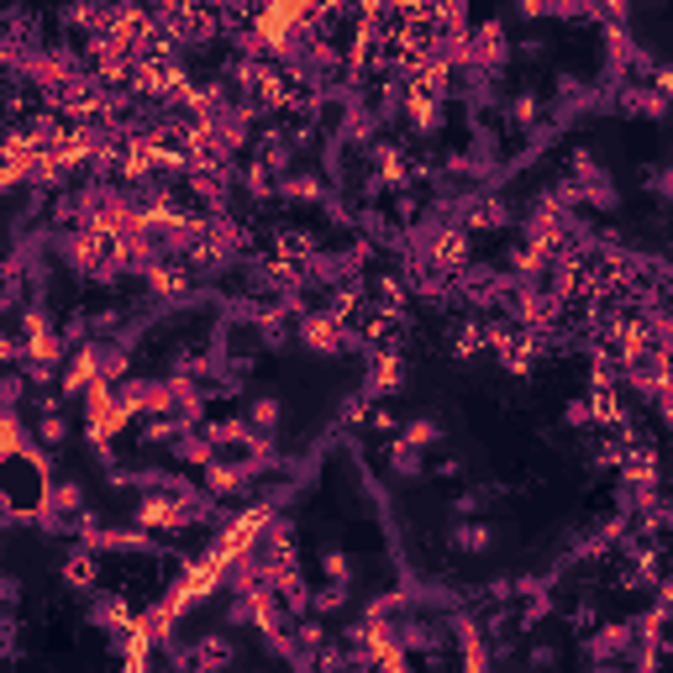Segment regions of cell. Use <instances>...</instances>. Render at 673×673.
<instances>
[{"label":"cell","mask_w":673,"mask_h":673,"mask_svg":"<svg viewBox=\"0 0 673 673\" xmlns=\"http://www.w3.org/2000/svg\"><path fill=\"white\" fill-rule=\"evenodd\" d=\"M132 426V411L121 405L116 395V379H95L85 390V437L100 447V453H111V442Z\"/></svg>","instance_id":"1"},{"label":"cell","mask_w":673,"mask_h":673,"mask_svg":"<svg viewBox=\"0 0 673 673\" xmlns=\"http://www.w3.org/2000/svg\"><path fill=\"white\" fill-rule=\"evenodd\" d=\"M22 358L32 363V379H37V384H48V374L69 358V337L58 332V326H53L43 311H37V305L22 316Z\"/></svg>","instance_id":"2"},{"label":"cell","mask_w":673,"mask_h":673,"mask_svg":"<svg viewBox=\"0 0 673 673\" xmlns=\"http://www.w3.org/2000/svg\"><path fill=\"white\" fill-rule=\"evenodd\" d=\"M95 379H106V348H100V342H85V348H69L64 379H58V395H64V400H74V395H85Z\"/></svg>","instance_id":"3"},{"label":"cell","mask_w":673,"mask_h":673,"mask_svg":"<svg viewBox=\"0 0 673 673\" xmlns=\"http://www.w3.org/2000/svg\"><path fill=\"white\" fill-rule=\"evenodd\" d=\"M421 263H432V269H442V274L468 269V227H432L426 232Z\"/></svg>","instance_id":"4"},{"label":"cell","mask_w":673,"mask_h":673,"mask_svg":"<svg viewBox=\"0 0 673 673\" xmlns=\"http://www.w3.org/2000/svg\"><path fill=\"white\" fill-rule=\"evenodd\" d=\"M300 342L311 353H342V342H348V332H342V321L332 311H316L300 321Z\"/></svg>","instance_id":"5"},{"label":"cell","mask_w":673,"mask_h":673,"mask_svg":"<svg viewBox=\"0 0 673 673\" xmlns=\"http://www.w3.org/2000/svg\"><path fill=\"white\" fill-rule=\"evenodd\" d=\"M437 116H442V95H432L426 85H405V121H411V132H421V137H432L437 132Z\"/></svg>","instance_id":"6"},{"label":"cell","mask_w":673,"mask_h":673,"mask_svg":"<svg viewBox=\"0 0 673 673\" xmlns=\"http://www.w3.org/2000/svg\"><path fill=\"white\" fill-rule=\"evenodd\" d=\"M142 279H148V290L163 295V300H179V295H185L190 284H195L185 263H169V258H153L148 269H142Z\"/></svg>","instance_id":"7"},{"label":"cell","mask_w":673,"mask_h":673,"mask_svg":"<svg viewBox=\"0 0 673 673\" xmlns=\"http://www.w3.org/2000/svg\"><path fill=\"white\" fill-rule=\"evenodd\" d=\"M369 374H374V379H369L374 395H395L400 384H405V363H400L395 348H374V369H369Z\"/></svg>","instance_id":"8"},{"label":"cell","mask_w":673,"mask_h":673,"mask_svg":"<svg viewBox=\"0 0 673 673\" xmlns=\"http://www.w3.org/2000/svg\"><path fill=\"white\" fill-rule=\"evenodd\" d=\"M374 163H379L374 185H405V179H411V163H405V153L395 142H374Z\"/></svg>","instance_id":"9"},{"label":"cell","mask_w":673,"mask_h":673,"mask_svg":"<svg viewBox=\"0 0 673 673\" xmlns=\"http://www.w3.org/2000/svg\"><path fill=\"white\" fill-rule=\"evenodd\" d=\"M22 442H27V426H22V416H16V405H0V458L16 453Z\"/></svg>","instance_id":"10"},{"label":"cell","mask_w":673,"mask_h":673,"mask_svg":"<svg viewBox=\"0 0 673 673\" xmlns=\"http://www.w3.org/2000/svg\"><path fill=\"white\" fill-rule=\"evenodd\" d=\"M458 647H463V663H468V668H484V663H489L484 637H479L474 621H458Z\"/></svg>","instance_id":"11"},{"label":"cell","mask_w":673,"mask_h":673,"mask_svg":"<svg viewBox=\"0 0 673 673\" xmlns=\"http://www.w3.org/2000/svg\"><path fill=\"white\" fill-rule=\"evenodd\" d=\"M279 411H284L279 395H258L253 411H248V426H253V432H274V426H279Z\"/></svg>","instance_id":"12"},{"label":"cell","mask_w":673,"mask_h":673,"mask_svg":"<svg viewBox=\"0 0 673 673\" xmlns=\"http://www.w3.org/2000/svg\"><path fill=\"white\" fill-rule=\"evenodd\" d=\"M95 574H100V568H95V553H74V558L64 563V579H69L74 589H90Z\"/></svg>","instance_id":"13"},{"label":"cell","mask_w":673,"mask_h":673,"mask_svg":"<svg viewBox=\"0 0 673 673\" xmlns=\"http://www.w3.org/2000/svg\"><path fill=\"white\" fill-rule=\"evenodd\" d=\"M390 468H395V474H405V479H411V474H421L416 447H411V442H390Z\"/></svg>","instance_id":"14"},{"label":"cell","mask_w":673,"mask_h":673,"mask_svg":"<svg viewBox=\"0 0 673 673\" xmlns=\"http://www.w3.org/2000/svg\"><path fill=\"white\" fill-rule=\"evenodd\" d=\"M284 195L290 200H321V179L316 174H290L284 179Z\"/></svg>","instance_id":"15"},{"label":"cell","mask_w":673,"mask_h":673,"mask_svg":"<svg viewBox=\"0 0 673 673\" xmlns=\"http://www.w3.org/2000/svg\"><path fill=\"white\" fill-rule=\"evenodd\" d=\"M437 437H442V426H437L432 416H426V421L416 416L411 426H405V437H400V442H411V447H426V442H437Z\"/></svg>","instance_id":"16"},{"label":"cell","mask_w":673,"mask_h":673,"mask_svg":"<svg viewBox=\"0 0 673 673\" xmlns=\"http://www.w3.org/2000/svg\"><path fill=\"white\" fill-rule=\"evenodd\" d=\"M479 342H484V326L463 321V326H458V342H453V353H458V358H468V353H479Z\"/></svg>","instance_id":"17"},{"label":"cell","mask_w":673,"mask_h":673,"mask_svg":"<svg viewBox=\"0 0 673 673\" xmlns=\"http://www.w3.org/2000/svg\"><path fill=\"white\" fill-rule=\"evenodd\" d=\"M458 547H468V553H484V547H489V526H458Z\"/></svg>","instance_id":"18"},{"label":"cell","mask_w":673,"mask_h":673,"mask_svg":"<svg viewBox=\"0 0 673 673\" xmlns=\"http://www.w3.org/2000/svg\"><path fill=\"white\" fill-rule=\"evenodd\" d=\"M69 437V416L64 411H48L43 416V442H64Z\"/></svg>","instance_id":"19"},{"label":"cell","mask_w":673,"mask_h":673,"mask_svg":"<svg viewBox=\"0 0 673 673\" xmlns=\"http://www.w3.org/2000/svg\"><path fill=\"white\" fill-rule=\"evenodd\" d=\"M321 568H326V579H332V584H342V579H348V574H353V563H348V553H326V558H321Z\"/></svg>","instance_id":"20"},{"label":"cell","mask_w":673,"mask_h":673,"mask_svg":"<svg viewBox=\"0 0 673 673\" xmlns=\"http://www.w3.org/2000/svg\"><path fill=\"white\" fill-rule=\"evenodd\" d=\"M195 663H232V647L227 642H200Z\"/></svg>","instance_id":"21"},{"label":"cell","mask_w":673,"mask_h":673,"mask_svg":"<svg viewBox=\"0 0 673 673\" xmlns=\"http://www.w3.org/2000/svg\"><path fill=\"white\" fill-rule=\"evenodd\" d=\"M516 121H521V127H532V121H537V95H521L516 100V111H511Z\"/></svg>","instance_id":"22"},{"label":"cell","mask_w":673,"mask_h":673,"mask_svg":"<svg viewBox=\"0 0 673 673\" xmlns=\"http://www.w3.org/2000/svg\"><path fill=\"white\" fill-rule=\"evenodd\" d=\"M300 642H305V647H321V642H326V626H321V621H305V626H300Z\"/></svg>","instance_id":"23"},{"label":"cell","mask_w":673,"mask_h":673,"mask_svg":"<svg viewBox=\"0 0 673 673\" xmlns=\"http://www.w3.org/2000/svg\"><path fill=\"white\" fill-rule=\"evenodd\" d=\"M22 358V342H11V337H0V363H16Z\"/></svg>","instance_id":"24"}]
</instances>
